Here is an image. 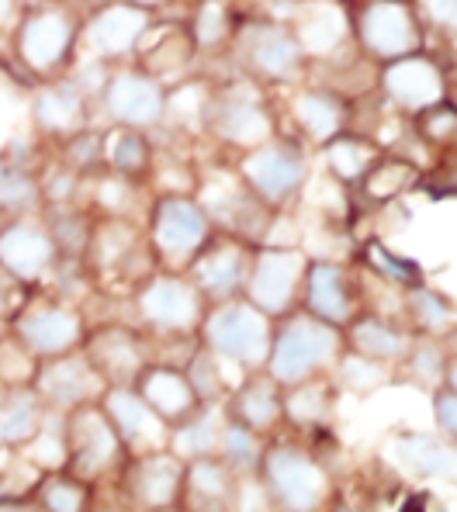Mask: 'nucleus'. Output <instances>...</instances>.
<instances>
[{"instance_id":"obj_1","label":"nucleus","mask_w":457,"mask_h":512,"mask_svg":"<svg viewBox=\"0 0 457 512\" xmlns=\"http://www.w3.org/2000/svg\"><path fill=\"white\" fill-rule=\"evenodd\" d=\"M80 35H84V11L77 0H25L14 21L7 45L11 63L28 80H56L77 66Z\"/></svg>"},{"instance_id":"obj_2","label":"nucleus","mask_w":457,"mask_h":512,"mask_svg":"<svg viewBox=\"0 0 457 512\" xmlns=\"http://www.w3.org/2000/svg\"><path fill=\"white\" fill-rule=\"evenodd\" d=\"M229 56L236 73L267 90L298 87L309 73V52L295 25L271 14H243L232 35Z\"/></svg>"},{"instance_id":"obj_3","label":"nucleus","mask_w":457,"mask_h":512,"mask_svg":"<svg viewBox=\"0 0 457 512\" xmlns=\"http://www.w3.org/2000/svg\"><path fill=\"white\" fill-rule=\"evenodd\" d=\"M277 135V108L267 87L246 77L215 80L208 90L205 139H215L232 156L253 146H264Z\"/></svg>"},{"instance_id":"obj_4","label":"nucleus","mask_w":457,"mask_h":512,"mask_svg":"<svg viewBox=\"0 0 457 512\" xmlns=\"http://www.w3.org/2000/svg\"><path fill=\"white\" fill-rule=\"evenodd\" d=\"M350 42L364 52L371 63L385 66L412 52L430 49V32L419 18L416 4L399 0H347Z\"/></svg>"},{"instance_id":"obj_5","label":"nucleus","mask_w":457,"mask_h":512,"mask_svg":"<svg viewBox=\"0 0 457 512\" xmlns=\"http://www.w3.org/2000/svg\"><path fill=\"white\" fill-rule=\"evenodd\" d=\"M232 170L274 212H284L312 177V149L277 132L271 142L232 156Z\"/></svg>"},{"instance_id":"obj_6","label":"nucleus","mask_w":457,"mask_h":512,"mask_svg":"<svg viewBox=\"0 0 457 512\" xmlns=\"http://www.w3.org/2000/svg\"><path fill=\"white\" fill-rule=\"evenodd\" d=\"M212 236L215 225L198 194H153L146 212V239L156 263L170 267L174 274L187 270Z\"/></svg>"},{"instance_id":"obj_7","label":"nucleus","mask_w":457,"mask_h":512,"mask_svg":"<svg viewBox=\"0 0 457 512\" xmlns=\"http://www.w3.org/2000/svg\"><path fill=\"white\" fill-rule=\"evenodd\" d=\"M343 350V333L316 315H284L281 329L271 340V378L277 384H302L333 364Z\"/></svg>"},{"instance_id":"obj_8","label":"nucleus","mask_w":457,"mask_h":512,"mask_svg":"<svg viewBox=\"0 0 457 512\" xmlns=\"http://www.w3.org/2000/svg\"><path fill=\"white\" fill-rule=\"evenodd\" d=\"M160 11L136 0H104L91 14H84V35H80V52L87 59H101V63H132L142 42L153 35Z\"/></svg>"},{"instance_id":"obj_9","label":"nucleus","mask_w":457,"mask_h":512,"mask_svg":"<svg viewBox=\"0 0 457 512\" xmlns=\"http://www.w3.org/2000/svg\"><path fill=\"white\" fill-rule=\"evenodd\" d=\"M198 201L205 205L208 218L219 232H229L236 239L260 246L264 236L274 225V208H267L250 187L243 184L236 170L229 167H215V173H201L198 180Z\"/></svg>"},{"instance_id":"obj_10","label":"nucleus","mask_w":457,"mask_h":512,"mask_svg":"<svg viewBox=\"0 0 457 512\" xmlns=\"http://www.w3.org/2000/svg\"><path fill=\"white\" fill-rule=\"evenodd\" d=\"M167 97L170 90L142 73L136 63H118L108 77V87L101 90L94 111H101L108 128H153L167 125Z\"/></svg>"},{"instance_id":"obj_11","label":"nucleus","mask_w":457,"mask_h":512,"mask_svg":"<svg viewBox=\"0 0 457 512\" xmlns=\"http://www.w3.org/2000/svg\"><path fill=\"white\" fill-rule=\"evenodd\" d=\"M201 336H205V346L212 353L239 360L246 367L267 364L271 340H274L271 315H264L246 298L219 301V308L208 312L205 322H201Z\"/></svg>"},{"instance_id":"obj_12","label":"nucleus","mask_w":457,"mask_h":512,"mask_svg":"<svg viewBox=\"0 0 457 512\" xmlns=\"http://www.w3.org/2000/svg\"><path fill=\"white\" fill-rule=\"evenodd\" d=\"M378 94L388 101V108L399 115H419L430 104H440L447 97V70L440 52H412L395 63H385L378 73Z\"/></svg>"},{"instance_id":"obj_13","label":"nucleus","mask_w":457,"mask_h":512,"mask_svg":"<svg viewBox=\"0 0 457 512\" xmlns=\"http://www.w3.org/2000/svg\"><path fill=\"white\" fill-rule=\"evenodd\" d=\"M281 125H288V132L281 135H291V139L305 142L312 153H319L329 139L350 128V101L336 90L302 80L298 87H291L284 115H277V128Z\"/></svg>"},{"instance_id":"obj_14","label":"nucleus","mask_w":457,"mask_h":512,"mask_svg":"<svg viewBox=\"0 0 457 512\" xmlns=\"http://www.w3.org/2000/svg\"><path fill=\"white\" fill-rule=\"evenodd\" d=\"M305 260L295 246H257L253 250L250 281H246V301L260 308L271 319H284L295 308V298L305 284Z\"/></svg>"},{"instance_id":"obj_15","label":"nucleus","mask_w":457,"mask_h":512,"mask_svg":"<svg viewBox=\"0 0 457 512\" xmlns=\"http://www.w3.org/2000/svg\"><path fill=\"white\" fill-rule=\"evenodd\" d=\"M139 312L149 329L167 336H187L194 326L205 322V295L198 284L184 274H160L156 270L139 291Z\"/></svg>"},{"instance_id":"obj_16","label":"nucleus","mask_w":457,"mask_h":512,"mask_svg":"<svg viewBox=\"0 0 457 512\" xmlns=\"http://www.w3.org/2000/svg\"><path fill=\"white\" fill-rule=\"evenodd\" d=\"M28 111H32V132L46 139L49 146H59L63 139L94 125V101L80 90L70 73L35 84Z\"/></svg>"},{"instance_id":"obj_17","label":"nucleus","mask_w":457,"mask_h":512,"mask_svg":"<svg viewBox=\"0 0 457 512\" xmlns=\"http://www.w3.org/2000/svg\"><path fill=\"white\" fill-rule=\"evenodd\" d=\"M253 250L257 246L236 239L229 232H219L208 239V246L194 256V263L187 267V277L198 284V291L212 301H232L246 291L253 267Z\"/></svg>"},{"instance_id":"obj_18","label":"nucleus","mask_w":457,"mask_h":512,"mask_svg":"<svg viewBox=\"0 0 457 512\" xmlns=\"http://www.w3.org/2000/svg\"><path fill=\"white\" fill-rule=\"evenodd\" d=\"M14 340H21L39 360L63 357L73 353L84 336V319H80L77 308H66L59 301H28L18 315L11 319Z\"/></svg>"},{"instance_id":"obj_19","label":"nucleus","mask_w":457,"mask_h":512,"mask_svg":"<svg viewBox=\"0 0 457 512\" xmlns=\"http://www.w3.org/2000/svg\"><path fill=\"white\" fill-rule=\"evenodd\" d=\"M59 250L52 243L46 222L39 215H21L11 218L0 232V267H7L14 277H21L25 284H39L49 274H56L59 267Z\"/></svg>"},{"instance_id":"obj_20","label":"nucleus","mask_w":457,"mask_h":512,"mask_svg":"<svg viewBox=\"0 0 457 512\" xmlns=\"http://www.w3.org/2000/svg\"><path fill=\"white\" fill-rule=\"evenodd\" d=\"M66 440H70V461L84 478H94L115 461L118 454V436L115 423L104 409L97 405H77L70 416V429H66Z\"/></svg>"},{"instance_id":"obj_21","label":"nucleus","mask_w":457,"mask_h":512,"mask_svg":"<svg viewBox=\"0 0 457 512\" xmlns=\"http://www.w3.org/2000/svg\"><path fill=\"white\" fill-rule=\"evenodd\" d=\"M198 59H201V52H198V45H194L191 32H187L184 21H177V25H163L160 35H156V28H153V35L142 42V49L136 52L132 63L170 90V87L184 84V80H191V70Z\"/></svg>"},{"instance_id":"obj_22","label":"nucleus","mask_w":457,"mask_h":512,"mask_svg":"<svg viewBox=\"0 0 457 512\" xmlns=\"http://www.w3.org/2000/svg\"><path fill=\"white\" fill-rule=\"evenodd\" d=\"M305 312L329 326H350L354 322V277L347 267L333 260H312L305 267Z\"/></svg>"},{"instance_id":"obj_23","label":"nucleus","mask_w":457,"mask_h":512,"mask_svg":"<svg viewBox=\"0 0 457 512\" xmlns=\"http://www.w3.org/2000/svg\"><path fill=\"white\" fill-rule=\"evenodd\" d=\"M35 395L46 398L52 405H87L97 395V388L104 384L101 374L94 371V364L87 360V353H63V357H49L35 371Z\"/></svg>"},{"instance_id":"obj_24","label":"nucleus","mask_w":457,"mask_h":512,"mask_svg":"<svg viewBox=\"0 0 457 512\" xmlns=\"http://www.w3.org/2000/svg\"><path fill=\"white\" fill-rule=\"evenodd\" d=\"M419 177L423 167H416L406 156L385 153L371 163V170L361 177V184L350 191V205H364V208H395L402 205V198L419 191Z\"/></svg>"},{"instance_id":"obj_25","label":"nucleus","mask_w":457,"mask_h":512,"mask_svg":"<svg viewBox=\"0 0 457 512\" xmlns=\"http://www.w3.org/2000/svg\"><path fill=\"white\" fill-rule=\"evenodd\" d=\"M267 485L281 499V506L295 512H312L319 506L326 478L309 457L295 454V450H274L267 457Z\"/></svg>"},{"instance_id":"obj_26","label":"nucleus","mask_w":457,"mask_h":512,"mask_svg":"<svg viewBox=\"0 0 457 512\" xmlns=\"http://www.w3.org/2000/svg\"><path fill=\"white\" fill-rule=\"evenodd\" d=\"M84 353L94 364V371L111 384H129L146 371V357H142V343L132 329H97L84 340Z\"/></svg>"},{"instance_id":"obj_27","label":"nucleus","mask_w":457,"mask_h":512,"mask_svg":"<svg viewBox=\"0 0 457 512\" xmlns=\"http://www.w3.org/2000/svg\"><path fill=\"white\" fill-rule=\"evenodd\" d=\"M139 395L149 402V409L163 419L167 426H181L184 419L194 416L198 409V395H194L191 381H187L184 371L177 367H146L139 374Z\"/></svg>"},{"instance_id":"obj_28","label":"nucleus","mask_w":457,"mask_h":512,"mask_svg":"<svg viewBox=\"0 0 457 512\" xmlns=\"http://www.w3.org/2000/svg\"><path fill=\"white\" fill-rule=\"evenodd\" d=\"M319 156H322V163H326V177L333 180V184L354 191L364 173L371 170V163L381 156V146L371 135H361V132H354V128H347V132H340L336 139H329L326 146L319 149Z\"/></svg>"},{"instance_id":"obj_29","label":"nucleus","mask_w":457,"mask_h":512,"mask_svg":"<svg viewBox=\"0 0 457 512\" xmlns=\"http://www.w3.org/2000/svg\"><path fill=\"white\" fill-rule=\"evenodd\" d=\"M239 18L243 14H239L236 0H187L184 25L201 56H208V52H229Z\"/></svg>"},{"instance_id":"obj_30","label":"nucleus","mask_w":457,"mask_h":512,"mask_svg":"<svg viewBox=\"0 0 457 512\" xmlns=\"http://www.w3.org/2000/svg\"><path fill=\"white\" fill-rule=\"evenodd\" d=\"M104 412L111 416L125 443H149V436L167 426L132 384H111L108 395H104Z\"/></svg>"},{"instance_id":"obj_31","label":"nucleus","mask_w":457,"mask_h":512,"mask_svg":"<svg viewBox=\"0 0 457 512\" xmlns=\"http://www.w3.org/2000/svg\"><path fill=\"white\" fill-rule=\"evenodd\" d=\"M42 222H46L52 243L63 260H80L87 256V246H91L94 236V222L91 208L80 205V201H63V205H46L42 208Z\"/></svg>"},{"instance_id":"obj_32","label":"nucleus","mask_w":457,"mask_h":512,"mask_svg":"<svg viewBox=\"0 0 457 512\" xmlns=\"http://www.w3.org/2000/svg\"><path fill=\"white\" fill-rule=\"evenodd\" d=\"M156 163V142L139 128H108V170L132 184H149Z\"/></svg>"},{"instance_id":"obj_33","label":"nucleus","mask_w":457,"mask_h":512,"mask_svg":"<svg viewBox=\"0 0 457 512\" xmlns=\"http://www.w3.org/2000/svg\"><path fill=\"white\" fill-rule=\"evenodd\" d=\"M347 340L354 346V353L378 360V364H399V360H406L412 350V336L402 333V329H395L392 322L378 319V315H364V319L350 322Z\"/></svg>"},{"instance_id":"obj_34","label":"nucleus","mask_w":457,"mask_h":512,"mask_svg":"<svg viewBox=\"0 0 457 512\" xmlns=\"http://www.w3.org/2000/svg\"><path fill=\"white\" fill-rule=\"evenodd\" d=\"M42 208H46V198H42L39 170L21 167L11 156L0 153V212L7 218H21L39 215Z\"/></svg>"},{"instance_id":"obj_35","label":"nucleus","mask_w":457,"mask_h":512,"mask_svg":"<svg viewBox=\"0 0 457 512\" xmlns=\"http://www.w3.org/2000/svg\"><path fill=\"white\" fill-rule=\"evenodd\" d=\"M232 409H236L239 423L250 426V429H267L277 423L284 409V398L277 395V381L271 374H257L236 391L232 398Z\"/></svg>"},{"instance_id":"obj_36","label":"nucleus","mask_w":457,"mask_h":512,"mask_svg":"<svg viewBox=\"0 0 457 512\" xmlns=\"http://www.w3.org/2000/svg\"><path fill=\"white\" fill-rule=\"evenodd\" d=\"M42 405L28 388H14L0 405V443H25L39 433Z\"/></svg>"},{"instance_id":"obj_37","label":"nucleus","mask_w":457,"mask_h":512,"mask_svg":"<svg viewBox=\"0 0 457 512\" xmlns=\"http://www.w3.org/2000/svg\"><path fill=\"white\" fill-rule=\"evenodd\" d=\"M412 132L430 146L433 156L440 153H457V108L451 101H440L423 108L419 115L409 118Z\"/></svg>"},{"instance_id":"obj_38","label":"nucleus","mask_w":457,"mask_h":512,"mask_svg":"<svg viewBox=\"0 0 457 512\" xmlns=\"http://www.w3.org/2000/svg\"><path fill=\"white\" fill-rule=\"evenodd\" d=\"M177 464L167 457H149L132 471V492L142 506H163L177 495Z\"/></svg>"},{"instance_id":"obj_39","label":"nucleus","mask_w":457,"mask_h":512,"mask_svg":"<svg viewBox=\"0 0 457 512\" xmlns=\"http://www.w3.org/2000/svg\"><path fill=\"white\" fill-rule=\"evenodd\" d=\"M364 263L381 277V281L395 284V288L409 291L423 284V267L409 256H399L395 250H388L385 243H367L364 246Z\"/></svg>"},{"instance_id":"obj_40","label":"nucleus","mask_w":457,"mask_h":512,"mask_svg":"<svg viewBox=\"0 0 457 512\" xmlns=\"http://www.w3.org/2000/svg\"><path fill=\"white\" fill-rule=\"evenodd\" d=\"M399 450H402V457H406V464L412 471L457 478V454L454 450H447L444 443L430 440V436H402Z\"/></svg>"},{"instance_id":"obj_41","label":"nucleus","mask_w":457,"mask_h":512,"mask_svg":"<svg viewBox=\"0 0 457 512\" xmlns=\"http://www.w3.org/2000/svg\"><path fill=\"white\" fill-rule=\"evenodd\" d=\"M406 305H409L412 322H416L426 336H437V333H447V329H451V322H454L451 301L444 295H437V291H430L426 284L406 291Z\"/></svg>"},{"instance_id":"obj_42","label":"nucleus","mask_w":457,"mask_h":512,"mask_svg":"<svg viewBox=\"0 0 457 512\" xmlns=\"http://www.w3.org/2000/svg\"><path fill=\"white\" fill-rule=\"evenodd\" d=\"M430 201H457V153H440L419 177V191Z\"/></svg>"},{"instance_id":"obj_43","label":"nucleus","mask_w":457,"mask_h":512,"mask_svg":"<svg viewBox=\"0 0 457 512\" xmlns=\"http://www.w3.org/2000/svg\"><path fill=\"white\" fill-rule=\"evenodd\" d=\"M184 374H187V381H191V388H194V395H198L201 405L215 402V398L222 395L219 367H215V353L208 350V346H205V350H198L191 360H187Z\"/></svg>"},{"instance_id":"obj_44","label":"nucleus","mask_w":457,"mask_h":512,"mask_svg":"<svg viewBox=\"0 0 457 512\" xmlns=\"http://www.w3.org/2000/svg\"><path fill=\"white\" fill-rule=\"evenodd\" d=\"M187 492H191L194 506H201V502H215V509L222 512L229 499V481L222 468H212V464H198V468L191 471V478H187Z\"/></svg>"},{"instance_id":"obj_45","label":"nucleus","mask_w":457,"mask_h":512,"mask_svg":"<svg viewBox=\"0 0 457 512\" xmlns=\"http://www.w3.org/2000/svg\"><path fill=\"white\" fill-rule=\"evenodd\" d=\"M215 443H219V426L208 416H191L177 426V447L187 450V454H212Z\"/></svg>"},{"instance_id":"obj_46","label":"nucleus","mask_w":457,"mask_h":512,"mask_svg":"<svg viewBox=\"0 0 457 512\" xmlns=\"http://www.w3.org/2000/svg\"><path fill=\"white\" fill-rule=\"evenodd\" d=\"M416 11L426 32H437V39H457V0H416Z\"/></svg>"},{"instance_id":"obj_47","label":"nucleus","mask_w":457,"mask_h":512,"mask_svg":"<svg viewBox=\"0 0 457 512\" xmlns=\"http://www.w3.org/2000/svg\"><path fill=\"white\" fill-rule=\"evenodd\" d=\"M46 512H80L84 509V488L70 478H49L39 492Z\"/></svg>"},{"instance_id":"obj_48","label":"nucleus","mask_w":457,"mask_h":512,"mask_svg":"<svg viewBox=\"0 0 457 512\" xmlns=\"http://www.w3.org/2000/svg\"><path fill=\"white\" fill-rule=\"evenodd\" d=\"M288 409L295 412V419L302 423H316L329 412V395H326V384H298L295 395L288 398Z\"/></svg>"},{"instance_id":"obj_49","label":"nucleus","mask_w":457,"mask_h":512,"mask_svg":"<svg viewBox=\"0 0 457 512\" xmlns=\"http://www.w3.org/2000/svg\"><path fill=\"white\" fill-rule=\"evenodd\" d=\"M28 291H32V284H25L7 267H0V322L14 319V315L28 305Z\"/></svg>"},{"instance_id":"obj_50","label":"nucleus","mask_w":457,"mask_h":512,"mask_svg":"<svg viewBox=\"0 0 457 512\" xmlns=\"http://www.w3.org/2000/svg\"><path fill=\"white\" fill-rule=\"evenodd\" d=\"M343 378H347L354 388H378L381 381H385V367L378 364V360L371 357H361V353H350L347 360H343Z\"/></svg>"},{"instance_id":"obj_51","label":"nucleus","mask_w":457,"mask_h":512,"mask_svg":"<svg viewBox=\"0 0 457 512\" xmlns=\"http://www.w3.org/2000/svg\"><path fill=\"white\" fill-rule=\"evenodd\" d=\"M226 450H229V457H232V464H236L239 471H250L253 464H257V443H253V433H250V426H229L226 429Z\"/></svg>"},{"instance_id":"obj_52","label":"nucleus","mask_w":457,"mask_h":512,"mask_svg":"<svg viewBox=\"0 0 457 512\" xmlns=\"http://www.w3.org/2000/svg\"><path fill=\"white\" fill-rule=\"evenodd\" d=\"M406 360H409V367H412V371H416L423 381H437V374L444 371V353H440V350H437V343H430V340L412 346Z\"/></svg>"},{"instance_id":"obj_53","label":"nucleus","mask_w":457,"mask_h":512,"mask_svg":"<svg viewBox=\"0 0 457 512\" xmlns=\"http://www.w3.org/2000/svg\"><path fill=\"white\" fill-rule=\"evenodd\" d=\"M433 409H437V423L451 436H457V391H437L433 395Z\"/></svg>"},{"instance_id":"obj_54","label":"nucleus","mask_w":457,"mask_h":512,"mask_svg":"<svg viewBox=\"0 0 457 512\" xmlns=\"http://www.w3.org/2000/svg\"><path fill=\"white\" fill-rule=\"evenodd\" d=\"M21 7H25V0H0V35H11Z\"/></svg>"},{"instance_id":"obj_55","label":"nucleus","mask_w":457,"mask_h":512,"mask_svg":"<svg viewBox=\"0 0 457 512\" xmlns=\"http://www.w3.org/2000/svg\"><path fill=\"white\" fill-rule=\"evenodd\" d=\"M402 512H433V495H426V492L409 495L406 506H402Z\"/></svg>"},{"instance_id":"obj_56","label":"nucleus","mask_w":457,"mask_h":512,"mask_svg":"<svg viewBox=\"0 0 457 512\" xmlns=\"http://www.w3.org/2000/svg\"><path fill=\"white\" fill-rule=\"evenodd\" d=\"M0 512H39L35 506H25V502H14L7 495H0Z\"/></svg>"},{"instance_id":"obj_57","label":"nucleus","mask_w":457,"mask_h":512,"mask_svg":"<svg viewBox=\"0 0 457 512\" xmlns=\"http://www.w3.org/2000/svg\"><path fill=\"white\" fill-rule=\"evenodd\" d=\"M136 4H146V7H153V11H160V7L174 4V0H136Z\"/></svg>"},{"instance_id":"obj_58","label":"nucleus","mask_w":457,"mask_h":512,"mask_svg":"<svg viewBox=\"0 0 457 512\" xmlns=\"http://www.w3.org/2000/svg\"><path fill=\"white\" fill-rule=\"evenodd\" d=\"M447 374H451V388L457 391V360H454V364H451V371H447Z\"/></svg>"},{"instance_id":"obj_59","label":"nucleus","mask_w":457,"mask_h":512,"mask_svg":"<svg viewBox=\"0 0 457 512\" xmlns=\"http://www.w3.org/2000/svg\"><path fill=\"white\" fill-rule=\"evenodd\" d=\"M7 222H11V218H7L4 212H0V232H4V225H7Z\"/></svg>"},{"instance_id":"obj_60","label":"nucleus","mask_w":457,"mask_h":512,"mask_svg":"<svg viewBox=\"0 0 457 512\" xmlns=\"http://www.w3.org/2000/svg\"><path fill=\"white\" fill-rule=\"evenodd\" d=\"M326 4H347V0H326Z\"/></svg>"},{"instance_id":"obj_61","label":"nucleus","mask_w":457,"mask_h":512,"mask_svg":"<svg viewBox=\"0 0 457 512\" xmlns=\"http://www.w3.org/2000/svg\"><path fill=\"white\" fill-rule=\"evenodd\" d=\"M399 4H416V0H399Z\"/></svg>"},{"instance_id":"obj_62","label":"nucleus","mask_w":457,"mask_h":512,"mask_svg":"<svg viewBox=\"0 0 457 512\" xmlns=\"http://www.w3.org/2000/svg\"><path fill=\"white\" fill-rule=\"evenodd\" d=\"M0 340H4V333H0Z\"/></svg>"}]
</instances>
